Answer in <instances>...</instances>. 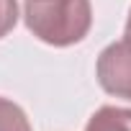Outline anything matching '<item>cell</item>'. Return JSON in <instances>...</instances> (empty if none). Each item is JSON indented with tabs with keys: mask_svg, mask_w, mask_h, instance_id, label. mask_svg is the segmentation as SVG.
<instances>
[{
	"mask_svg": "<svg viewBox=\"0 0 131 131\" xmlns=\"http://www.w3.org/2000/svg\"><path fill=\"white\" fill-rule=\"evenodd\" d=\"M28 31L49 46L80 44L93 26L90 0H23Z\"/></svg>",
	"mask_w": 131,
	"mask_h": 131,
	"instance_id": "6da1fadb",
	"label": "cell"
},
{
	"mask_svg": "<svg viewBox=\"0 0 131 131\" xmlns=\"http://www.w3.org/2000/svg\"><path fill=\"white\" fill-rule=\"evenodd\" d=\"M95 75L100 88L108 95L131 100V36L128 34L100 51Z\"/></svg>",
	"mask_w": 131,
	"mask_h": 131,
	"instance_id": "7a4b0ae2",
	"label": "cell"
},
{
	"mask_svg": "<svg viewBox=\"0 0 131 131\" xmlns=\"http://www.w3.org/2000/svg\"><path fill=\"white\" fill-rule=\"evenodd\" d=\"M85 131H131V111L118 105H103L90 116Z\"/></svg>",
	"mask_w": 131,
	"mask_h": 131,
	"instance_id": "3957f363",
	"label": "cell"
},
{
	"mask_svg": "<svg viewBox=\"0 0 131 131\" xmlns=\"http://www.w3.org/2000/svg\"><path fill=\"white\" fill-rule=\"evenodd\" d=\"M0 131H34L23 108L8 98H0Z\"/></svg>",
	"mask_w": 131,
	"mask_h": 131,
	"instance_id": "277c9868",
	"label": "cell"
},
{
	"mask_svg": "<svg viewBox=\"0 0 131 131\" xmlns=\"http://www.w3.org/2000/svg\"><path fill=\"white\" fill-rule=\"evenodd\" d=\"M18 21V0H0V39L8 36Z\"/></svg>",
	"mask_w": 131,
	"mask_h": 131,
	"instance_id": "5b68a950",
	"label": "cell"
},
{
	"mask_svg": "<svg viewBox=\"0 0 131 131\" xmlns=\"http://www.w3.org/2000/svg\"><path fill=\"white\" fill-rule=\"evenodd\" d=\"M126 34L131 36V10H128V21H126Z\"/></svg>",
	"mask_w": 131,
	"mask_h": 131,
	"instance_id": "8992f818",
	"label": "cell"
}]
</instances>
